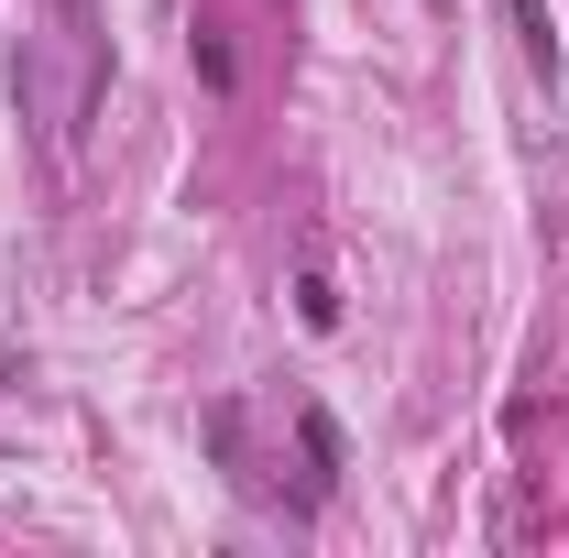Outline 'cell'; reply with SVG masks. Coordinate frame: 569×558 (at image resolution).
I'll use <instances>...</instances> for the list:
<instances>
[{
  "label": "cell",
  "instance_id": "obj_1",
  "mask_svg": "<svg viewBox=\"0 0 569 558\" xmlns=\"http://www.w3.org/2000/svg\"><path fill=\"white\" fill-rule=\"evenodd\" d=\"M503 11H515V44H526V67L559 77V22H548V0H503Z\"/></svg>",
  "mask_w": 569,
  "mask_h": 558
}]
</instances>
